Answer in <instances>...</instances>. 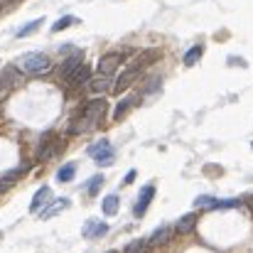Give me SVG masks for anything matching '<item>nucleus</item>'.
<instances>
[{
	"mask_svg": "<svg viewBox=\"0 0 253 253\" xmlns=\"http://www.w3.org/2000/svg\"><path fill=\"white\" fill-rule=\"evenodd\" d=\"M69 204H72V202H69L67 197H62V199H54V202H52L47 209H42V214H40V216H42V219H52V216H57L59 211L69 209Z\"/></svg>",
	"mask_w": 253,
	"mask_h": 253,
	"instance_id": "nucleus-12",
	"label": "nucleus"
},
{
	"mask_svg": "<svg viewBox=\"0 0 253 253\" xmlns=\"http://www.w3.org/2000/svg\"><path fill=\"white\" fill-rule=\"evenodd\" d=\"M40 25H42V17H37V20H32V22H27L20 32H17V37L22 40V37H27V35H32L35 30H40Z\"/></svg>",
	"mask_w": 253,
	"mask_h": 253,
	"instance_id": "nucleus-24",
	"label": "nucleus"
},
{
	"mask_svg": "<svg viewBox=\"0 0 253 253\" xmlns=\"http://www.w3.org/2000/svg\"><path fill=\"white\" fill-rule=\"evenodd\" d=\"M194 207H197V209H204V207H207V209H214V207H216V197H211V194H202V197L194 199Z\"/></svg>",
	"mask_w": 253,
	"mask_h": 253,
	"instance_id": "nucleus-23",
	"label": "nucleus"
},
{
	"mask_svg": "<svg viewBox=\"0 0 253 253\" xmlns=\"http://www.w3.org/2000/svg\"><path fill=\"white\" fill-rule=\"evenodd\" d=\"M103 113H106V101H103V98H91V101H86L84 108H82L79 116H77V121L69 126V133H84V130L96 128V126L101 123Z\"/></svg>",
	"mask_w": 253,
	"mask_h": 253,
	"instance_id": "nucleus-1",
	"label": "nucleus"
},
{
	"mask_svg": "<svg viewBox=\"0 0 253 253\" xmlns=\"http://www.w3.org/2000/svg\"><path fill=\"white\" fill-rule=\"evenodd\" d=\"M202 54H204V47H202V44H194L192 49H187V54H184V64H187V67L197 64V62L202 59Z\"/></svg>",
	"mask_w": 253,
	"mask_h": 253,
	"instance_id": "nucleus-20",
	"label": "nucleus"
},
{
	"mask_svg": "<svg viewBox=\"0 0 253 253\" xmlns=\"http://www.w3.org/2000/svg\"><path fill=\"white\" fill-rule=\"evenodd\" d=\"M10 187H12V182H7V179H2V177H0V194H5Z\"/></svg>",
	"mask_w": 253,
	"mask_h": 253,
	"instance_id": "nucleus-27",
	"label": "nucleus"
},
{
	"mask_svg": "<svg viewBox=\"0 0 253 253\" xmlns=\"http://www.w3.org/2000/svg\"><path fill=\"white\" fill-rule=\"evenodd\" d=\"M148 249H150V244H148V241L135 239V241H130V244L126 246V253H148Z\"/></svg>",
	"mask_w": 253,
	"mask_h": 253,
	"instance_id": "nucleus-21",
	"label": "nucleus"
},
{
	"mask_svg": "<svg viewBox=\"0 0 253 253\" xmlns=\"http://www.w3.org/2000/svg\"><path fill=\"white\" fill-rule=\"evenodd\" d=\"M20 67H22V72L40 77V74H47L52 69V59L47 54H42V52H30V54H25L20 59Z\"/></svg>",
	"mask_w": 253,
	"mask_h": 253,
	"instance_id": "nucleus-2",
	"label": "nucleus"
},
{
	"mask_svg": "<svg viewBox=\"0 0 253 253\" xmlns=\"http://www.w3.org/2000/svg\"><path fill=\"white\" fill-rule=\"evenodd\" d=\"M194 224H197V214H184L182 219H177L174 231H177V234H192Z\"/></svg>",
	"mask_w": 253,
	"mask_h": 253,
	"instance_id": "nucleus-16",
	"label": "nucleus"
},
{
	"mask_svg": "<svg viewBox=\"0 0 253 253\" xmlns=\"http://www.w3.org/2000/svg\"><path fill=\"white\" fill-rule=\"evenodd\" d=\"M25 172H27V168H17V169H10V172H5V174H2V179H7V182H15V179H17L20 174H25Z\"/></svg>",
	"mask_w": 253,
	"mask_h": 253,
	"instance_id": "nucleus-26",
	"label": "nucleus"
},
{
	"mask_svg": "<svg viewBox=\"0 0 253 253\" xmlns=\"http://www.w3.org/2000/svg\"><path fill=\"white\" fill-rule=\"evenodd\" d=\"M88 155H91L93 163L101 165V168H108V165H113V160H116V153H113L108 138H101V140H96L93 145H88Z\"/></svg>",
	"mask_w": 253,
	"mask_h": 253,
	"instance_id": "nucleus-3",
	"label": "nucleus"
},
{
	"mask_svg": "<svg viewBox=\"0 0 253 253\" xmlns=\"http://www.w3.org/2000/svg\"><path fill=\"white\" fill-rule=\"evenodd\" d=\"M20 82H22L20 69H17L15 64H5V67H2V72H0V98L10 96V93L20 86Z\"/></svg>",
	"mask_w": 253,
	"mask_h": 253,
	"instance_id": "nucleus-4",
	"label": "nucleus"
},
{
	"mask_svg": "<svg viewBox=\"0 0 253 253\" xmlns=\"http://www.w3.org/2000/svg\"><path fill=\"white\" fill-rule=\"evenodd\" d=\"M103 187V174H96V177H91L88 179V184H86V189H88V194L93 197V194H98V189Z\"/></svg>",
	"mask_w": 253,
	"mask_h": 253,
	"instance_id": "nucleus-25",
	"label": "nucleus"
},
{
	"mask_svg": "<svg viewBox=\"0 0 253 253\" xmlns=\"http://www.w3.org/2000/svg\"><path fill=\"white\" fill-rule=\"evenodd\" d=\"M59 148H62L59 135L57 133H44L42 140H40V145H37V158L40 160H52L59 153Z\"/></svg>",
	"mask_w": 253,
	"mask_h": 253,
	"instance_id": "nucleus-5",
	"label": "nucleus"
},
{
	"mask_svg": "<svg viewBox=\"0 0 253 253\" xmlns=\"http://www.w3.org/2000/svg\"><path fill=\"white\" fill-rule=\"evenodd\" d=\"M153 197H155V184H145V187L140 189V194H138L135 204H133V214H135L138 219H140V216L148 211V207H150Z\"/></svg>",
	"mask_w": 253,
	"mask_h": 253,
	"instance_id": "nucleus-8",
	"label": "nucleus"
},
{
	"mask_svg": "<svg viewBox=\"0 0 253 253\" xmlns=\"http://www.w3.org/2000/svg\"><path fill=\"white\" fill-rule=\"evenodd\" d=\"M123 59H126V57H123L121 52H108V54H103V57L98 59V67H96V69H98V74H103V77H113Z\"/></svg>",
	"mask_w": 253,
	"mask_h": 253,
	"instance_id": "nucleus-7",
	"label": "nucleus"
},
{
	"mask_svg": "<svg viewBox=\"0 0 253 253\" xmlns=\"http://www.w3.org/2000/svg\"><path fill=\"white\" fill-rule=\"evenodd\" d=\"M74 174H77V163H67V165H62V168L57 169V179H59L62 184L72 182Z\"/></svg>",
	"mask_w": 253,
	"mask_h": 253,
	"instance_id": "nucleus-19",
	"label": "nucleus"
},
{
	"mask_svg": "<svg viewBox=\"0 0 253 253\" xmlns=\"http://www.w3.org/2000/svg\"><path fill=\"white\" fill-rule=\"evenodd\" d=\"M118 207H121V199H118V194H108V197L103 199V204H101V209H103V214H106V216H113V214H118Z\"/></svg>",
	"mask_w": 253,
	"mask_h": 253,
	"instance_id": "nucleus-18",
	"label": "nucleus"
},
{
	"mask_svg": "<svg viewBox=\"0 0 253 253\" xmlns=\"http://www.w3.org/2000/svg\"><path fill=\"white\" fill-rule=\"evenodd\" d=\"M79 20L74 17V15H67V17H62V20H57L54 25H52V32H62V30H67V27H72V25H77Z\"/></svg>",
	"mask_w": 253,
	"mask_h": 253,
	"instance_id": "nucleus-22",
	"label": "nucleus"
},
{
	"mask_svg": "<svg viewBox=\"0 0 253 253\" xmlns=\"http://www.w3.org/2000/svg\"><path fill=\"white\" fill-rule=\"evenodd\" d=\"M111 79H113V77H103V74L93 77V79L88 82V88H91V93H103V91L113 88V82H111Z\"/></svg>",
	"mask_w": 253,
	"mask_h": 253,
	"instance_id": "nucleus-14",
	"label": "nucleus"
},
{
	"mask_svg": "<svg viewBox=\"0 0 253 253\" xmlns=\"http://www.w3.org/2000/svg\"><path fill=\"white\" fill-rule=\"evenodd\" d=\"M140 72H143V67H140L138 62H135L133 67H128V69H126V72H123V74H121V77L116 79V84H113V93H116V96H121V93H123L126 88H130V86L138 82Z\"/></svg>",
	"mask_w": 253,
	"mask_h": 253,
	"instance_id": "nucleus-6",
	"label": "nucleus"
},
{
	"mask_svg": "<svg viewBox=\"0 0 253 253\" xmlns=\"http://www.w3.org/2000/svg\"><path fill=\"white\" fill-rule=\"evenodd\" d=\"M91 82V69L86 67V64H82V67H77L74 72H72V77L67 79V84L72 86V88H79V86H84Z\"/></svg>",
	"mask_w": 253,
	"mask_h": 253,
	"instance_id": "nucleus-11",
	"label": "nucleus"
},
{
	"mask_svg": "<svg viewBox=\"0 0 253 253\" xmlns=\"http://www.w3.org/2000/svg\"><path fill=\"white\" fill-rule=\"evenodd\" d=\"M0 7H2V0H0Z\"/></svg>",
	"mask_w": 253,
	"mask_h": 253,
	"instance_id": "nucleus-29",
	"label": "nucleus"
},
{
	"mask_svg": "<svg viewBox=\"0 0 253 253\" xmlns=\"http://www.w3.org/2000/svg\"><path fill=\"white\" fill-rule=\"evenodd\" d=\"M49 197H52V189L44 184V187H40L37 192H35V197H32V204H30V209L32 211H40V207L42 204H47L49 202Z\"/></svg>",
	"mask_w": 253,
	"mask_h": 253,
	"instance_id": "nucleus-15",
	"label": "nucleus"
},
{
	"mask_svg": "<svg viewBox=\"0 0 253 253\" xmlns=\"http://www.w3.org/2000/svg\"><path fill=\"white\" fill-rule=\"evenodd\" d=\"M82 64H84V54H82V52H74V54H72V57H67V62L59 67V77L67 82V79L72 77V72H74L77 67H82Z\"/></svg>",
	"mask_w": 253,
	"mask_h": 253,
	"instance_id": "nucleus-10",
	"label": "nucleus"
},
{
	"mask_svg": "<svg viewBox=\"0 0 253 253\" xmlns=\"http://www.w3.org/2000/svg\"><path fill=\"white\" fill-rule=\"evenodd\" d=\"M135 174H138L135 169H128V174H126V179H123V184H130V182L135 179Z\"/></svg>",
	"mask_w": 253,
	"mask_h": 253,
	"instance_id": "nucleus-28",
	"label": "nucleus"
},
{
	"mask_svg": "<svg viewBox=\"0 0 253 253\" xmlns=\"http://www.w3.org/2000/svg\"><path fill=\"white\" fill-rule=\"evenodd\" d=\"M84 239H101V236H106L108 234V224H103V221H98V219H88L84 224Z\"/></svg>",
	"mask_w": 253,
	"mask_h": 253,
	"instance_id": "nucleus-9",
	"label": "nucleus"
},
{
	"mask_svg": "<svg viewBox=\"0 0 253 253\" xmlns=\"http://www.w3.org/2000/svg\"><path fill=\"white\" fill-rule=\"evenodd\" d=\"M169 236H172V229H169V226H160V229L153 231V236L148 239V244H150V246H163V244L169 241Z\"/></svg>",
	"mask_w": 253,
	"mask_h": 253,
	"instance_id": "nucleus-17",
	"label": "nucleus"
},
{
	"mask_svg": "<svg viewBox=\"0 0 253 253\" xmlns=\"http://www.w3.org/2000/svg\"><path fill=\"white\" fill-rule=\"evenodd\" d=\"M138 101H140L138 96H126V98H121V101H118V106L113 108V118H116V121H121V118H123V116H126V113L138 103Z\"/></svg>",
	"mask_w": 253,
	"mask_h": 253,
	"instance_id": "nucleus-13",
	"label": "nucleus"
}]
</instances>
